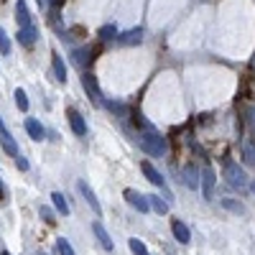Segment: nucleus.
Instances as JSON below:
<instances>
[{
    "mask_svg": "<svg viewBox=\"0 0 255 255\" xmlns=\"http://www.w3.org/2000/svg\"><path fill=\"white\" fill-rule=\"evenodd\" d=\"M138 145L143 148L148 156H156V158H161V156L168 153V143H166V138L156 130V128H148V130H143V133L138 135Z\"/></svg>",
    "mask_w": 255,
    "mask_h": 255,
    "instance_id": "obj_1",
    "label": "nucleus"
},
{
    "mask_svg": "<svg viewBox=\"0 0 255 255\" xmlns=\"http://www.w3.org/2000/svg\"><path fill=\"white\" fill-rule=\"evenodd\" d=\"M225 179H227L230 186H235V189H245L248 186V174L235 161H225Z\"/></svg>",
    "mask_w": 255,
    "mask_h": 255,
    "instance_id": "obj_2",
    "label": "nucleus"
},
{
    "mask_svg": "<svg viewBox=\"0 0 255 255\" xmlns=\"http://www.w3.org/2000/svg\"><path fill=\"white\" fill-rule=\"evenodd\" d=\"M82 87H84V92H87V97H90L92 105H105V97H102V90H100L95 74L84 72V74H82Z\"/></svg>",
    "mask_w": 255,
    "mask_h": 255,
    "instance_id": "obj_3",
    "label": "nucleus"
},
{
    "mask_svg": "<svg viewBox=\"0 0 255 255\" xmlns=\"http://www.w3.org/2000/svg\"><path fill=\"white\" fill-rule=\"evenodd\" d=\"M215 184H217V174L212 166H204L202 168V194L204 199H212L215 197Z\"/></svg>",
    "mask_w": 255,
    "mask_h": 255,
    "instance_id": "obj_4",
    "label": "nucleus"
},
{
    "mask_svg": "<svg viewBox=\"0 0 255 255\" xmlns=\"http://www.w3.org/2000/svg\"><path fill=\"white\" fill-rule=\"evenodd\" d=\"M123 197L128 199V204H130L133 209L143 212V215H145L148 209H151V204H148V197L140 194V191H135V189H125V191H123Z\"/></svg>",
    "mask_w": 255,
    "mask_h": 255,
    "instance_id": "obj_5",
    "label": "nucleus"
},
{
    "mask_svg": "<svg viewBox=\"0 0 255 255\" xmlns=\"http://www.w3.org/2000/svg\"><path fill=\"white\" fill-rule=\"evenodd\" d=\"M0 145H3V151H5L8 156H18V145H15V140H13L10 130L5 128L3 118H0Z\"/></svg>",
    "mask_w": 255,
    "mask_h": 255,
    "instance_id": "obj_6",
    "label": "nucleus"
},
{
    "mask_svg": "<svg viewBox=\"0 0 255 255\" xmlns=\"http://www.w3.org/2000/svg\"><path fill=\"white\" fill-rule=\"evenodd\" d=\"M77 189L82 191V197L87 199V204L97 212V217H100V215H102V204H100V199L95 197V191L90 189V184H87V181H77Z\"/></svg>",
    "mask_w": 255,
    "mask_h": 255,
    "instance_id": "obj_7",
    "label": "nucleus"
},
{
    "mask_svg": "<svg viewBox=\"0 0 255 255\" xmlns=\"http://www.w3.org/2000/svg\"><path fill=\"white\" fill-rule=\"evenodd\" d=\"M15 41H18V44H23V46H33L36 41H38V28H36V26L20 28V31L15 33Z\"/></svg>",
    "mask_w": 255,
    "mask_h": 255,
    "instance_id": "obj_8",
    "label": "nucleus"
},
{
    "mask_svg": "<svg viewBox=\"0 0 255 255\" xmlns=\"http://www.w3.org/2000/svg\"><path fill=\"white\" fill-rule=\"evenodd\" d=\"M72 61H74V67H90V64H92V49L90 46L74 49L72 51Z\"/></svg>",
    "mask_w": 255,
    "mask_h": 255,
    "instance_id": "obj_9",
    "label": "nucleus"
},
{
    "mask_svg": "<svg viewBox=\"0 0 255 255\" xmlns=\"http://www.w3.org/2000/svg\"><path fill=\"white\" fill-rule=\"evenodd\" d=\"M51 69H54V77H56L59 84L67 82V64H64V59H61L56 51L51 54Z\"/></svg>",
    "mask_w": 255,
    "mask_h": 255,
    "instance_id": "obj_10",
    "label": "nucleus"
},
{
    "mask_svg": "<svg viewBox=\"0 0 255 255\" xmlns=\"http://www.w3.org/2000/svg\"><path fill=\"white\" fill-rule=\"evenodd\" d=\"M92 230H95V235H97V240H100V245H102L105 250H113V248H115V243H113V238L108 235V230H105V225H102L100 220H95V225H92Z\"/></svg>",
    "mask_w": 255,
    "mask_h": 255,
    "instance_id": "obj_11",
    "label": "nucleus"
},
{
    "mask_svg": "<svg viewBox=\"0 0 255 255\" xmlns=\"http://www.w3.org/2000/svg\"><path fill=\"white\" fill-rule=\"evenodd\" d=\"M171 232H174V238H176L181 245H189V243H191V232H189V227H186L181 220H174V222H171Z\"/></svg>",
    "mask_w": 255,
    "mask_h": 255,
    "instance_id": "obj_12",
    "label": "nucleus"
},
{
    "mask_svg": "<svg viewBox=\"0 0 255 255\" xmlns=\"http://www.w3.org/2000/svg\"><path fill=\"white\" fill-rule=\"evenodd\" d=\"M15 20L20 28H28L31 26V13L26 8V0H15Z\"/></svg>",
    "mask_w": 255,
    "mask_h": 255,
    "instance_id": "obj_13",
    "label": "nucleus"
},
{
    "mask_svg": "<svg viewBox=\"0 0 255 255\" xmlns=\"http://www.w3.org/2000/svg\"><path fill=\"white\" fill-rule=\"evenodd\" d=\"M26 133H28L33 140H44V138H46L44 125H41L36 118H26Z\"/></svg>",
    "mask_w": 255,
    "mask_h": 255,
    "instance_id": "obj_14",
    "label": "nucleus"
},
{
    "mask_svg": "<svg viewBox=\"0 0 255 255\" xmlns=\"http://www.w3.org/2000/svg\"><path fill=\"white\" fill-rule=\"evenodd\" d=\"M140 171H143V176H145L148 181H151V184H156L158 189H163V184H166V181H163V176H161V174H158V171H156V168H153L151 163H148V161H143V163H140Z\"/></svg>",
    "mask_w": 255,
    "mask_h": 255,
    "instance_id": "obj_15",
    "label": "nucleus"
},
{
    "mask_svg": "<svg viewBox=\"0 0 255 255\" xmlns=\"http://www.w3.org/2000/svg\"><path fill=\"white\" fill-rule=\"evenodd\" d=\"M67 115H69V125H72V130H74L77 135H87V123H84V118H82L74 108H72Z\"/></svg>",
    "mask_w": 255,
    "mask_h": 255,
    "instance_id": "obj_16",
    "label": "nucleus"
},
{
    "mask_svg": "<svg viewBox=\"0 0 255 255\" xmlns=\"http://www.w3.org/2000/svg\"><path fill=\"white\" fill-rule=\"evenodd\" d=\"M120 44H140L143 41V28H130V31H125L118 36Z\"/></svg>",
    "mask_w": 255,
    "mask_h": 255,
    "instance_id": "obj_17",
    "label": "nucleus"
},
{
    "mask_svg": "<svg viewBox=\"0 0 255 255\" xmlns=\"http://www.w3.org/2000/svg\"><path fill=\"white\" fill-rule=\"evenodd\" d=\"M184 184H186L189 189H199L202 179L197 176V168H194V166H186V168H184Z\"/></svg>",
    "mask_w": 255,
    "mask_h": 255,
    "instance_id": "obj_18",
    "label": "nucleus"
},
{
    "mask_svg": "<svg viewBox=\"0 0 255 255\" xmlns=\"http://www.w3.org/2000/svg\"><path fill=\"white\" fill-rule=\"evenodd\" d=\"M148 204H151V209H156L158 215H166V212H168V202L161 199L158 194H148Z\"/></svg>",
    "mask_w": 255,
    "mask_h": 255,
    "instance_id": "obj_19",
    "label": "nucleus"
},
{
    "mask_svg": "<svg viewBox=\"0 0 255 255\" xmlns=\"http://www.w3.org/2000/svg\"><path fill=\"white\" fill-rule=\"evenodd\" d=\"M51 199H54V207H56V212L61 217H67L69 215V204H67V199H64V194H59V191H54L51 194Z\"/></svg>",
    "mask_w": 255,
    "mask_h": 255,
    "instance_id": "obj_20",
    "label": "nucleus"
},
{
    "mask_svg": "<svg viewBox=\"0 0 255 255\" xmlns=\"http://www.w3.org/2000/svg\"><path fill=\"white\" fill-rule=\"evenodd\" d=\"M13 97H15V105H18V110H20V113H26V110H28V97H26V92L18 87V90L13 92Z\"/></svg>",
    "mask_w": 255,
    "mask_h": 255,
    "instance_id": "obj_21",
    "label": "nucleus"
},
{
    "mask_svg": "<svg viewBox=\"0 0 255 255\" xmlns=\"http://www.w3.org/2000/svg\"><path fill=\"white\" fill-rule=\"evenodd\" d=\"M128 245H130L133 255H151V253H148V248L143 245V240H138V238H130V240H128Z\"/></svg>",
    "mask_w": 255,
    "mask_h": 255,
    "instance_id": "obj_22",
    "label": "nucleus"
},
{
    "mask_svg": "<svg viewBox=\"0 0 255 255\" xmlns=\"http://www.w3.org/2000/svg\"><path fill=\"white\" fill-rule=\"evenodd\" d=\"M105 105H108V108L118 115V118H125L128 115V108H125V105L123 102H115V100H105Z\"/></svg>",
    "mask_w": 255,
    "mask_h": 255,
    "instance_id": "obj_23",
    "label": "nucleus"
},
{
    "mask_svg": "<svg viewBox=\"0 0 255 255\" xmlns=\"http://www.w3.org/2000/svg\"><path fill=\"white\" fill-rule=\"evenodd\" d=\"M56 250H59V255H77L67 238H56Z\"/></svg>",
    "mask_w": 255,
    "mask_h": 255,
    "instance_id": "obj_24",
    "label": "nucleus"
},
{
    "mask_svg": "<svg viewBox=\"0 0 255 255\" xmlns=\"http://www.w3.org/2000/svg\"><path fill=\"white\" fill-rule=\"evenodd\" d=\"M97 36H100L102 41H113V38H118V28H115V26H102Z\"/></svg>",
    "mask_w": 255,
    "mask_h": 255,
    "instance_id": "obj_25",
    "label": "nucleus"
},
{
    "mask_svg": "<svg viewBox=\"0 0 255 255\" xmlns=\"http://www.w3.org/2000/svg\"><path fill=\"white\" fill-rule=\"evenodd\" d=\"M243 158H245V163H248V166H255V148H253L250 143H245V145H243Z\"/></svg>",
    "mask_w": 255,
    "mask_h": 255,
    "instance_id": "obj_26",
    "label": "nucleus"
},
{
    "mask_svg": "<svg viewBox=\"0 0 255 255\" xmlns=\"http://www.w3.org/2000/svg\"><path fill=\"white\" fill-rule=\"evenodd\" d=\"M0 54H10V38L3 28H0Z\"/></svg>",
    "mask_w": 255,
    "mask_h": 255,
    "instance_id": "obj_27",
    "label": "nucleus"
},
{
    "mask_svg": "<svg viewBox=\"0 0 255 255\" xmlns=\"http://www.w3.org/2000/svg\"><path fill=\"white\" fill-rule=\"evenodd\" d=\"M222 204H225L227 209H232V212H238V215H243V212H245V207H243V204L232 202V199H222Z\"/></svg>",
    "mask_w": 255,
    "mask_h": 255,
    "instance_id": "obj_28",
    "label": "nucleus"
},
{
    "mask_svg": "<svg viewBox=\"0 0 255 255\" xmlns=\"http://www.w3.org/2000/svg\"><path fill=\"white\" fill-rule=\"evenodd\" d=\"M41 217H44V220H46L49 225H54V222H56V217H54V212H51L49 207H41Z\"/></svg>",
    "mask_w": 255,
    "mask_h": 255,
    "instance_id": "obj_29",
    "label": "nucleus"
},
{
    "mask_svg": "<svg viewBox=\"0 0 255 255\" xmlns=\"http://www.w3.org/2000/svg\"><path fill=\"white\" fill-rule=\"evenodd\" d=\"M15 163H18V168H20V171H26V168H28V161H26L23 156H15Z\"/></svg>",
    "mask_w": 255,
    "mask_h": 255,
    "instance_id": "obj_30",
    "label": "nucleus"
},
{
    "mask_svg": "<svg viewBox=\"0 0 255 255\" xmlns=\"http://www.w3.org/2000/svg\"><path fill=\"white\" fill-rule=\"evenodd\" d=\"M49 3H54V5H59V0H49Z\"/></svg>",
    "mask_w": 255,
    "mask_h": 255,
    "instance_id": "obj_31",
    "label": "nucleus"
},
{
    "mask_svg": "<svg viewBox=\"0 0 255 255\" xmlns=\"http://www.w3.org/2000/svg\"><path fill=\"white\" fill-rule=\"evenodd\" d=\"M0 255H10V253H8V250H3V253H0Z\"/></svg>",
    "mask_w": 255,
    "mask_h": 255,
    "instance_id": "obj_32",
    "label": "nucleus"
},
{
    "mask_svg": "<svg viewBox=\"0 0 255 255\" xmlns=\"http://www.w3.org/2000/svg\"><path fill=\"white\" fill-rule=\"evenodd\" d=\"M36 3H38V5H44V0H36Z\"/></svg>",
    "mask_w": 255,
    "mask_h": 255,
    "instance_id": "obj_33",
    "label": "nucleus"
},
{
    "mask_svg": "<svg viewBox=\"0 0 255 255\" xmlns=\"http://www.w3.org/2000/svg\"><path fill=\"white\" fill-rule=\"evenodd\" d=\"M253 194H255V181H253Z\"/></svg>",
    "mask_w": 255,
    "mask_h": 255,
    "instance_id": "obj_34",
    "label": "nucleus"
}]
</instances>
